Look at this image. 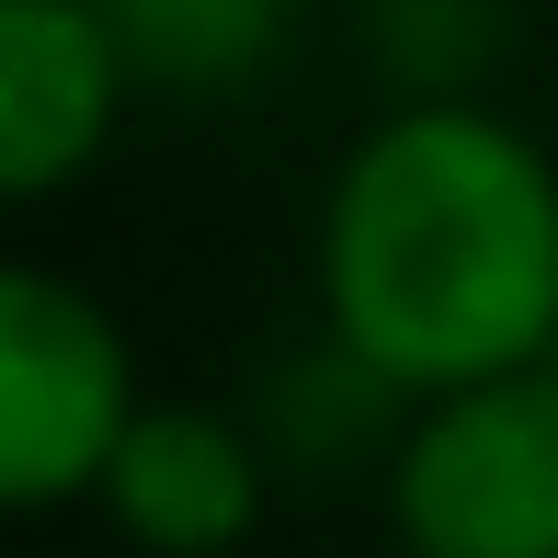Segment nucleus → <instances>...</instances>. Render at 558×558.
<instances>
[{
    "instance_id": "5",
    "label": "nucleus",
    "mask_w": 558,
    "mask_h": 558,
    "mask_svg": "<svg viewBox=\"0 0 558 558\" xmlns=\"http://www.w3.org/2000/svg\"><path fill=\"white\" fill-rule=\"evenodd\" d=\"M92 501H104L114 536L148 547V558H228L274 513V445L251 434L240 411L148 399V411L125 422V445H114V468H104Z\"/></svg>"
},
{
    "instance_id": "6",
    "label": "nucleus",
    "mask_w": 558,
    "mask_h": 558,
    "mask_svg": "<svg viewBox=\"0 0 558 558\" xmlns=\"http://www.w3.org/2000/svg\"><path fill=\"white\" fill-rule=\"evenodd\" d=\"M137 46V81L171 92H240L286 46V0H104Z\"/></svg>"
},
{
    "instance_id": "3",
    "label": "nucleus",
    "mask_w": 558,
    "mask_h": 558,
    "mask_svg": "<svg viewBox=\"0 0 558 558\" xmlns=\"http://www.w3.org/2000/svg\"><path fill=\"white\" fill-rule=\"evenodd\" d=\"M137 411H148V388L104 296L58 263L0 274V501L12 513L92 501Z\"/></svg>"
},
{
    "instance_id": "1",
    "label": "nucleus",
    "mask_w": 558,
    "mask_h": 558,
    "mask_svg": "<svg viewBox=\"0 0 558 558\" xmlns=\"http://www.w3.org/2000/svg\"><path fill=\"white\" fill-rule=\"evenodd\" d=\"M319 342L434 399L558 353V160L478 92H399L331 160L308 228Z\"/></svg>"
},
{
    "instance_id": "4",
    "label": "nucleus",
    "mask_w": 558,
    "mask_h": 558,
    "mask_svg": "<svg viewBox=\"0 0 558 558\" xmlns=\"http://www.w3.org/2000/svg\"><path fill=\"white\" fill-rule=\"evenodd\" d=\"M137 104V46L104 0H0V183L69 194Z\"/></svg>"
},
{
    "instance_id": "2",
    "label": "nucleus",
    "mask_w": 558,
    "mask_h": 558,
    "mask_svg": "<svg viewBox=\"0 0 558 558\" xmlns=\"http://www.w3.org/2000/svg\"><path fill=\"white\" fill-rule=\"evenodd\" d=\"M376 501L399 558H558V353L399 399Z\"/></svg>"
}]
</instances>
